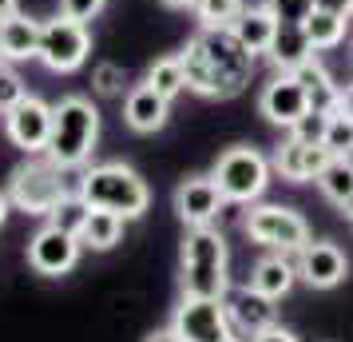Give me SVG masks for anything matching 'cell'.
Returning a JSON list of instances; mask_svg holds the SVG:
<instances>
[{"mask_svg":"<svg viewBox=\"0 0 353 342\" xmlns=\"http://www.w3.org/2000/svg\"><path fill=\"white\" fill-rule=\"evenodd\" d=\"M183 72H187V92L207 99H230L250 84L254 72V52L242 44L234 28H199L179 52Z\"/></svg>","mask_w":353,"mask_h":342,"instance_id":"6da1fadb","label":"cell"},{"mask_svg":"<svg viewBox=\"0 0 353 342\" xmlns=\"http://www.w3.org/2000/svg\"><path fill=\"white\" fill-rule=\"evenodd\" d=\"M99 140V108L88 96H64L52 104V140L44 155L60 163L64 171H76L92 160Z\"/></svg>","mask_w":353,"mask_h":342,"instance_id":"7a4b0ae2","label":"cell"},{"mask_svg":"<svg viewBox=\"0 0 353 342\" xmlns=\"http://www.w3.org/2000/svg\"><path fill=\"white\" fill-rule=\"evenodd\" d=\"M88 207H99V211H115L123 219H139V215L151 207V187L147 180L128 167V163H96L80 175V187Z\"/></svg>","mask_w":353,"mask_h":342,"instance_id":"3957f363","label":"cell"},{"mask_svg":"<svg viewBox=\"0 0 353 342\" xmlns=\"http://www.w3.org/2000/svg\"><path fill=\"white\" fill-rule=\"evenodd\" d=\"M230 255L223 231L191 227L183 239V294L199 298H226L230 291Z\"/></svg>","mask_w":353,"mask_h":342,"instance_id":"277c9868","label":"cell"},{"mask_svg":"<svg viewBox=\"0 0 353 342\" xmlns=\"http://www.w3.org/2000/svg\"><path fill=\"white\" fill-rule=\"evenodd\" d=\"M68 196L64 183V167L52 163L48 155L44 160H28L20 163L8 180V199L12 207H20L24 215H52L60 207V199Z\"/></svg>","mask_w":353,"mask_h":342,"instance_id":"5b68a950","label":"cell"},{"mask_svg":"<svg viewBox=\"0 0 353 342\" xmlns=\"http://www.w3.org/2000/svg\"><path fill=\"white\" fill-rule=\"evenodd\" d=\"M270 167L274 163L258 147H226L210 175H214L226 203H258L270 183Z\"/></svg>","mask_w":353,"mask_h":342,"instance_id":"8992f818","label":"cell"},{"mask_svg":"<svg viewBox=\"0 0 353 342\" xmlns=\"http://www.w3.org/2000/svg\"><path fill=\"white\" fill-rule=\"evenodd\" d=\"M242 231L254 239L258 247H270L278 255H298L305 243H310V223H305L302 211L294 207H282V203H254L246 219H242Z\"/></svg>","mask_w":353,"mask_h":342,"instance_id":"52a82bcc","label":"cell"},{"mask_svg":"<svg viewBox=\"0 0 353 342\" xmlns=\"http://www.w3.org/2000/svg\"><path fill=\"white\" fill-rule=\"evenodd\" d=\"M92 56V32L83 20H72V17H60L40 24V64L52 68V72H76L83 68V60Z\"/></svg>","mask_w":353,"mask_h":342,"instance_id":"ba28073f","label":"cell"},{"mask_svg":"<svg viewBox=\"0 0 353 342\" xmlns=\"http://www.w3.org/2000/svg\"><path fill=\"white\" fill-rule=\"evenodd\" d=\"M171 330H175L183 342H226L230 339V310H226V298H199V294H183V303L175 307V319H171Z\"/></svg>","mask_w":353,"mask_h":342,"instance_id":"9c48e42d","label":"cell"},{"mask_svg":"<svg viewBox=\"0 0 353 342\" xmlns=\"http://www.w3.org/2000/svg\"><path fill=\"white\" fill-rule=\"evenodd\" d=\"M80 247H83L80 235H72V231L48 223V227H40L32 235V243H28V263H32V271H40V275L60 278L76 267Z\"/></svg>","mask_w":353,"mask_h":342,"instance_id":"30bf717a","label":"cell"},{"mask_svg":"<svg viewBox=\"0 0 353 342\" xmlns=\"http://www.w3.org/2000/svg\"><path fill=\"white\" fill-rule=\"evenodd\" d=\"M314 104H310V92L302 88V80L294 76V72H278L266 88H262V96H258V112L270 120L274 128H294L305 112H310Z\"/></svg>","mask_w":353,"mask_h":342,"instance_id":"8fae6325","label":"cell"},{"mask_svg":"<svg viewBox=\"0 0 353 342\" xmlns=\"http://www.w3.org/2000/svg\"><path fill=\"white\" fill-rule=\"evenodd\" d=\"M4 128L17 147L44 151L52 140V104H44L40 96H24L12 112H4Z\"/></svg>","mask_w":353,"mask_h":342,"instance_id":"7c38bea8","label":"cell"},{"mask_svg":"<svg viewBox=\"0 0 353 342\" xmlns=\"http://www.w3.org/2000/svg\"><path fill=\"white\" fill-rule=\"evenodd\" d=\"M223 191L214 175H191L175 187V215L187 223V227H210L219 211H223Z\"/></svg>","mask_w":353,"mask_h":342,"instance_id":"4fadbf2b","label":"cell"},{"mask_svg":"<svg viewBox=\"0 0 353 342\" xmlns=\"http://www.w3.org/2000/svg\"><path fill=\"white\" fill-rule=\"evenodd\" d=\"M350 275V259L337 243H310L298 251V278L310 283L314 291H334L337 283H345Z\"/></svg>","mask_w":353,"mask_h":342,"instance_id":"5bb4252c","label":"cell"},{"mask_svg":"<svg viewBox=\"0 0 353 342\" xmlns=\"http://www.w3.org/2000/svg\"><path fill=\"white\" fill-rule=\"evenodd\" d=\"M334 160L330 155V147L325 144H302V140H294L290 135L286 144L274 151V171L290 183H310L318 180L321 171H325V163Z\"/></svg>","mask_w":353,"mask_h":342,"instance_id":"9a60e30c","label":"cell"},{"mask_svg":"<svg viewBox=\"0 0 353 342\" xmlns=\"http://www.w3.org/2000/svg\"><path fill=\"white\" fill-rule=\"evenodd\" d=\"M167 115H171V99H163L151 84H135L123 99V124L131 131H139V135H151V131H159L167 124Z\"/></svg>","mask_w":353,"mask_h":342,"instance_id":"2e32d148","label":"cell"},{"mask_svg":"<svg viewBox=\"0 0 353 342\" xmlns=\"http://www.w3.org/2000/svg\"><path fill=\"white\" fill-rule=\"evenodd\" d=\"M314 44H310V36H305L302 24H278V32H274L270 48H266V60H270L278 72H298L305 60H314Z\"/></svg>","mask_w":353,"mask_h":342,"instance_id":"e0dca14e","label":"cell"},{"mask_svg":"<svg viewBox=\"0 0 353 342\" xmlns=\"http://www.w3.org/2000/svg\"><path fill=\"white\" fill-rule=\"evenodd\" d=\"M226 310H230V326H239L242 334H262L266 326H274V298H266V294H258L254 287H246V291H239L230 303H226Z\"/></svg>","mask_w":353,"mask_h":342,"instance_id":"ac0fdd59","label":"cell"},{"mask_svg":"<svg viewBox=\"0 0 353 342\" xmlns=\"http://www.w3.org/2000/svg\"><path fill=\"white\" fill-rule=\"evenodd\" d=\"M298 283V263H290L286 255H266V259L254 263V271H250V287H254L258 294H266V298H286L290 287Z\"/></svg>","mask_w":353,"mask_h":342,"instance_id":"d6986e66","label":"cell"},{"mask_svg":"<svg viewBox=\"0 0 353 342\" xmlns=\"http://www.w3.org/2000/svg\"><path fill=\"white\" fill-rule=\"evenodd\" d=\"M0 52H4V60H36L40 56V24L24 12L4 20L0 24Z\"/></svg>","mask_w":353,"mask_h":342,"instance_id":"ffe728a7","label":"cell"},{"mask_svg":"<svg viewBox=\"0 0 353 342\" xmlns=\"http://www.w3.org/2000/svg\"><path fill=\"white\" fill-rule=\"evenodd\" d=\"M298 80H302V88L310 92V104L314 108H321V112H337V99H341V84L330 76V68L321 64L318 56L314 60H305L298 72H294Z\"/></svg>","mask_w":353,"mask_h":342,"instance_id":"44dd1931","label":"cell"},{"mask_svg":"<svg viewBox=\"0 0 353 342\" xmlns=\"http://www.w3.org/2000/svg\"><path fill=\"white\" fill-rule=\"evenodd\" d=\"M274 32H278V20L266 12V4H254V8H242V17L234 20V36H239L246 48L254 52V56H266L270 48Z\"/></svg>","mask_w":353,"mask_h":342,"instance_id":"7402d4cb","label":"cell"},{"mask_svg":"<svg viewBox=\"0 0 353 342\" xmlns=\"http://www.w3.org/2000/svg\"><path fill=\"white\" fill-rule=\"evenodd\" d=\"M123 223H128L123 215L92 207V211H88V219H83V227H80V243L92 247V251H112V247L123 239Z\"/></svg>","mask_w":353,"mask_h":342,"instance_id":"603a6c76","label":"cell"},{"mask_svg":"<svg viewBox=\"0 0 353 342\" xmlns=\"http://www.w3.org/2000/svg\"><path fill=\"white\" fill-rule=\"evenodd\" d=\"M314 183L321 187V196L330 199V203L341 207V203L353 196V155H334V160L325 163V171H321Z\"/></svg>","mask_w":353,"mask_h":342,"instance_id":"cb8c5ba5","label":"cell"},{"mask_svg":"<svg viewBox=\"0 0 353 342\" xmlns=\"http://www.w3.org/2000/svg\"><path fill=\"white\" fill-rule=\"evenodd\" d=\"M305 36H310V44L318 52L325 48H337V44H345V32H350V20L345 17H334V12H321V8H314L310 12V20L302 24Z\"/></svg>","mask_w":353,"mask_h":342,"instance_id":"d4e9b609","label":"cell"},{"mask_svg":"<svg viewBox=\"0 0 353 342\" xmlns=\"http://www.w3.org/2000/svg\"><path fill=\"white\" fill-rule=\"evenodd\" d=\"M147 84L159 92L163 99H175L187 92V72H183V60L175 56H163V60H155V64L147 68Z\"/></svg>","mask_w":353,"mask_h":342,"instance_id":"484cf974","label":"cell"},{"mask_svg":"<svg viewBox=\"0 0 353 342\" xmlns=\"http://www.w3.org/2000/svg\"><path fill=\"white\" fill-rule=\"evenodd\" d=\"M242 8H246L242 0H194V17L203 28H234Z\"/></svg>","mask_w":353,"mask_h":342,"instance_id":"4316f807","label":"cell"},{"mask_svg":"<svg viewBox=\"0 0 353 342\" xmlns=\"http://www.w3.org/2000/svg\"><path fill=\"white\" fill-rule=\"evenodd\" d=\"M88 211H92V207L83 203L80 191H68V196L60 199V207H56L48 219L56 223V227H64V231H72V235H80V227H83V219H88Z\"/></svg>","mask_w":353,"mask_h":342,"instance_id":"83f0119b","label":"cell"},{"mask_svg":"<svg viewBox=\"0 0 353 342\" xmlns=\"http://www.w3.org/2000/svg\"><path fill=\"white\" fill-rule=\"evenodd\" d=\"M321 144L330 147V155H353V120L350 115H341V112L330 115V128H325Z\"/></svg>","mask_w":353,"mask_h":342,"instance_id":"f1b7e54d","label":"cell"},{"mask_svg":"<svg viewBox=\"0 0 353 342\" xmlns=\"http://www.w3.org/2000/svg\"><path fill=\"white\" fill-rule=\"evenodd\" d=\"M330 115H334V112L310 108V112L290 128V135H294V140H302V144H321V140H325V128H330Z\"/></svg>","mask_w":353,"mask_h":342,"instance_id":"f546056e","label":"cell"},{"mask_svg":"<svg viewBox=\"0 0 353 342\" xmlns=\"http://www.w3.org/2000/svg\"><path fill=\"white\" fill-rule=\"evenodd\" d=\"M262 4L278 24H305L314 12V0H262Z\"/></svg>","mask_w":353,"mask_h":342,"instance_id":"4dcf8cb0","label":"cell"},{"mask_svg":"<svg viewBox=\"0 0 353 342\" xmlns=\"http://www.w3.org/2000/svg\"><path fill=\"white\" fill-rule=\"evenodd\" d=\"M28 96V88H24V80H20L12 68L0 64V112H12L20 99Z\"/></svg>","mask_w":353,"mask_h":342,"instance_id":"1f68e13d","label":"cell"},{"mask_svg":"<svg viewBox=\"0 0 353 342\" xmlns=\"http://www.w3.org/2000/svg\"><path fill=\"white\" fill-rule=\"evenodd\" d=\"M92 80H96V92H99V96H119L128 76H123V68H119V64H99Z\"/></svg>","mask_w":353,"mask_h":342,"instance_id":"d6a6232c","label":"cell"},{"mask_svg":"<svg viewBox=\"0 0 353 342\" xmlns=\"http://www.w3.org/2000/svg\"><path fill=\"white\" fill-rule=\"evenodd\" d=\"M99 8H103V0H60V12L72 20H83V24L96 17Z\"/></svg>","mask_w":353,"mask_h":342,"instance_id":"836d02e7","label":"cell"},{"mask_svg":"<svg viewBox=\"0 0 353 342\" xmlns=\"http://www.w3.org/2000/svg\"><path fill=\"white\" fill-rule=\"evenodd\" d=\"M314 8H321V12H334V17L353 20V0H314Z\"/></svg>","mask_w":353,"mask_h":342,"instance_id":"e575fe53","label":"cell"},{"mask_svg":"<svg viewBox=\"0 0 353 342\" xmlns=\"http://www.w3.org/2000/svg\"><path fill=\"white\" fill-rule=\"evenodd\" d=\"M250 342H298V339L290 334L286 326H278V323H274V326H266L262 334H254V339H250Z\"/></svg>","mask_w":353,"mask_h":342,"instance_id":"d590c367","label":"cell"},{"mask_svg":"<svg viewBox=\"0 0 353 342\" xmlns=\"http://www.w3.org/2000/svg\"><path fill=\"white\" fill-rule=\"evenodd\" d=\"M337 112H341V115H350V120H353V84H345V88H341V99H337Z\"/></svg>","mask_w":353,"mask_h":342,"instance_id":"8d00e7d4","label":"cell"},{"mask_svg":"<svg viewBox=\"0 0 353 342\" xmlns=\"http://www.w3.org/2000/svg\"><path fill=\"white\" fill-rule=\"evenodd\" d=\"M143 342H183V339H179L171 326H163V330H151V334H147Z\"/></svg>","mask_w":353,"mask_h":342,"instance_id":"74e56055","label":"cell"},{"mask_svg":"<svg viewBox=\"0 0 353 342\" xmlns=\"http://www.w3.org/2000/svg\"><path fill=\"white\" fill-rule=\"evenodd\" d=\"M20 12V0H0V24H4V20H12Z\"/></svg>","mask_w":353,"mask_h":342,"instance_id":"f35d334b","label":"cell"},{"mask_svg":"<svg viewBox=\"0 0 353 342\" xmlns=\"http://www.w3.org/2000/svg\"><path fill=\"white\" fill-rule=\"evenodd\" d=\"M8 207H12V199H8V191H0V227H4V219H8Z\"/></svg>","mask_w":353,"mask_h":342,"instance_id":"ab89813d","label":"cell"},{"mask_svg":"<svg viewBox=\"0 0 353 342\" xmlns=\"http://www.w3.org/2000/svg\"><path fill=\"white\" fill-rule=\"evenodd\" d=\"M167 8H194V0H163Z\"/></svg>","mask_w":353,"mask_h":342,"instance_id":"60d3db41","label":"cell"},{"mask_svg":"<svg viewBox=\"0 0 353 342\" xmlns=\"http://www.w3.org/2000/svg\"><path fill=\"white\" fill-rule=\"evenodd\" d=\"M341 211H345V219H350V223H353V196L345 199V203H341Z\"/></svg>","mask_w":353,"mask_h":342,"instance_id":"b9f144b4","label":"cell"},{"mask_svg":"<svg viewBox=\"0 0 353 342\" xmlns=\"http://www.w3.org/2000/svg\"><path fill=\"white\" fill-rule=\"evenodd\" d=\"M350 64H353V40H350Z\"/></svg>","mask_w":353,"mask_h":342,"instance_id":"7bdbcfd3","label":"cell"},{"mask_svg":"<svg viewBox=\"0 0 353 342\" xmlns=\"http://www.w3.org/2000/svg\"><path fill=\"white\" fill-rule=\"evenodd\" d=\"M226 342H239V339H226Z\"/></svg>","mask_w":353,"mask_h":342,"instance_id":"ee69618b","label":"cell"},{"mask_svg":"<svg viewBox=\"0 0 353 342\" xmlns=\"http://www.w3.org/2000/svg\"><path fill=\"white\" fill-rule=\"evenodd\" d=\"M0 60H4V52H0Z\"/></svg>","mask_w":353,"mask_h":342,"instance_id":"f6af8a7d","label":"cell"}]
</instances>
